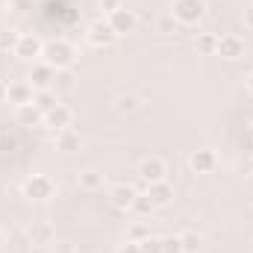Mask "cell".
Masks as SVG:
<instances>
[{
  "instance_id": "obj_1",
  "label": "cell",
  "mask_w": 253,
  "mask_h": 253,
  "mask_svg": "<svg viewBox=\"0 0 253 253\" xmlns=\"http://www.w3.org/2000/svg\"><path fill=\"white\" fill-rule=\"evenodd\" d=\"M42 59L50 65V68H56V71H68V68L74 65V59H77V50H74L71 42L56 39V42H47V44H44Z\"/></svg>"
},
{
  "instance_id": "obj_2",
  "label": "cell",
  "mask_w": 253,
  "mask_h": 253,
  "mask_svg": "<svg viewBox=\"0 0 253 253\" xmlns=\"http://www.w3.org/2000/svg\"><path fill=\"white\" fill-rule=\"evenodd\" d=\"M206 15V3L203 0H174L171 3V18L180 24H197Z\"/></svg>"
},
{
  "instance_id": "obj_3",
  "label": "cell",
  "mask_w": 253,
  "mask_h": 253,
  "mask_svg": "<svg viewBox=\"0 0 253 253\" xmlns=\"http://www.w3.org/2000/svg\"><path fill=\"white\" fill-rule=\"evenodd\" d=\"M88 42L94 44V47H112V44H118V33L112 30V24L106 21V18H97L94 24H88Z\"/></svg>"
},
{
  "instance_id": "obj_4",
  "label": "cell",
  "mask_w": 253,
  "mask_h": 253,
  "mask_svg": "<svg viewBox=\"0 0 253 253\" xmlns=\"http://www.w3.org/2000/svg\"><path fill=\"white\" fill-rule=\"evenodd\" d=\"M50 194H53V180L44 174H33L24 183V197H30V200H47Z\"/></svg>"
},
{
  "instance_id": "obj_5",
  "label": "cell",
  "mask_w": 253,
  "mask_h": 253,
  "mask_svg": "<svg viewBox=\"0 0 253 253\" xmlns=\"http://www.w3.org/2000/svg\"><path fill=\"white\" fill-rule=\"evenodd\" d=\"M189 168L194 174H212L215 168H218V156H215V150H209V147H200V150H194L189 156Z\"/></svg>"
},
{
  "instance_id": "obj_6",
  "label": "cell",
  "mask_w": 253,
  "mask_h": 253,
  "mask_svg": "<svg viewBox=\"0 0 253 253\" xmlns=\"http://www.w3.org/2000/svg\"><path fill=\"white\" fill-rule=\"evenodd\" d=\"M215 56H221V59H242L245 56V42L239 39V36H233V33H227V36H218V53Z\"/></svg>"
},
{
  "instance_id": "obj_7",
  "label": "cell",
  "mask_w": 253,
  "mask_h": 253,
  "mask_svg": "<svg viewBox=\"0 0 253 253\" xmlns=\"http://www.w3.org/2000/svg\"><path fill=\"white\" fill-rule=\"evenodd\" d=\"M165 174H168V168H165V162H162L159 156H147V159H141V165H138V177H141L147 186L165 180Z\"/></svg>"
},
{
  "instance_id": "obj_8",
  "label": "cell",
  "mask_w": 253,
  "mask_h": 253,
  "mask_svg": "<svg viewBox=\"0 0 253 253\" xmlns=\"http://www.w3.org/2000/svg\"><path fill=\"white\" fill-rule=\"evenodd\" d=\"M30 85L36 88V91H44V88H53V83H56V68H50L47 62L42 65H33V71H30Z\"/></svg>"
},
{
  "instance_id": "obj_9",
  "label": "cell",
  "mask_w": 253,
  "mask_h": 253,
  "mask_svg": "<svg viewBox=\"0 0 253 253\" xmlns=\"http://www.w3.org/2000/svg\"><path fill=\"white\" fill-rule=\"evenodd\" d=\"M106 21L112 24V30H115L118 36H126V33H132V30H135V24H138L135 12H132V9H126V6H121L118 12H112Z\"/></svg>"
},
{
  "instance_id": "obj_10",
  "label": "cell",
  "mask_w": 253,
  "mask_h": 253,
  "mask_svg": "<svg viewBox=\"0 0 253 253\" xmlns=\"http://www.w3.org/2000/svg\"><path fill=\"white\" fill-rule=\"evenodd\" d=\"M42 50H44V44H42L36 36H30V33H21V39H18V47H15V56H18V59H27V62H33L36 56H42Z\"/></svg>"
},
{
  "instance_id": "obj_11",
  "label": "cell",
  "mask_w": 253,
  "mask_h": 253,
  "mask_svg": "<svg viewBox=\"0 0 253 253\" xmlns=\"http://www.w3.org/2000/svg\"><path fill=\"white\" fill-rule=\"evenodd\" d=\"M71 121H74V112H71L68 106H62V103H56L50 112H44V126H50V129H56V132L68 129Z\"/></svg>"
},
{
  "instance_id": "obj_12",
  "label": "cell",
  "mask_w": 253,
  "mask_h": 253,
  "mask_svg": "<svg viewBox=\"0 0 253 253\" xmlns=\"http://www.w3.org/2000/svg\"><path fill=\"white\" fill-rule=\"evenodd\" d=\"M33 97H36V88L30 83H9L6 85V100L15 106H27V103H33Z\"/></svg>"
},
{
  "instance_id": "obj_13",
  "label": "cell",
  "mask_w": 253,
  "mask_h": 253,
  "mask_svg": "<svg viewBox=\"0 0 253 253\" xmlns=\"http://www.w3.org/2000/svg\"><path fill=\"white\" fill-rule=\"evenodd\" d=\"M135 194H138V191L132 189L129 183H115V186L109 189V203H112L115 209H129L132 200H135Z\"/></svg>"
},
{
  "instance_id": "obj_14",
  "label": "cell",
  "mask_w": 253,
  "mask_h": 253,
  "mask_svg": "<svg viewBox=\"0 0 253 253\" xmlns=\"http://www.w3.org/2000/svg\"><path fill=\"white\" fill-rule=\"evenodd\" d=\"M147 197H150V203H153L156 209H165V206H171V200H174V189H171L165 180H159V183H150V186H147Z\"/></svg>"
},
{
  "instance_id": "obj_15",
  "label": "cell",
  "mask_w": 253,
  "mask_h": 253,
  "mask_svg": "<svg viewBox=\"0 0 253 253\" xmlns=\"http://www.w3.org/2000/svg\"><path fill=\"white\" fill-rule=\"evenodd\" d=\"M80 144H83V135L77 132V129H62V132H56V147L62 150V153H74V150H80Z\"/></svg>"
},
{
  "instance_id": "obj_16",
  "label": "cell",
  "mask_w": 253,
  "mask_h": 253,
  "mask_svg": "<svg viewBox=\"0 0 253 253\" xmlns=\"http://www.w3.org/2000/svg\"><path fill=\"white\" fill-rule=\"evenodd\" d=\"M44 121V112L36 106V103H27V106H18V124L21 126H36Z\"/></svg>"
},
{
  "instance_id": "obj_17",
  "label": "cell",
  "mask_w": 253,
  "mask_h": 253,
  "mask_svg": "<svg viewBox=\"0 0 253 253\" xmlns=\"http://www.w3.org/2000/svg\"><path fill=\"white\" fill-rule=\"evenodd\" d=\"M80 189H85V191L103 189V174H97V171H83V174H80Z\"/></svg>"
},
{
  "instance_id": "obj_18",
  "label": "cell",
  "mask_w": 253,
  "mask_h": 253,
  "mask_svg": "<svg viewBox=\"0 0 253 253\" xmlns=\"http://www.w3.org/2000/svg\"><path fill=\"white\" fill-rule=\"evenodd\" d=\"M197 50L206 53V56L218 53V36H215V33H203V36L197 39Z\"/></svg>"
},
{
  "instance_id": "obj_19",
  "label": "cell",
  "mask_w": 253,
  "mask_h": 253,
  "mask_svg": "<svg viewBox=\"0 0 253 253\" xmlns=\"http://www.w3.org/2000/svg\"><path fill=\"white\" fill-rule=\"evenodd\" d=\"M33 103L42 109V112H50L53 106H56V94L50 91V88H44V91H36V97H33Z\"/></svg>"
},
{
  "instance_id": "obj_20",
  "label": "cell",
  "mask_w": 253,
  "mask_h": 253,
  "mask_svg": "<svg viewBox=\"0 0 253 253\" xmlns=\"http://www.w3.org/2000/svg\"><path fill=\"white\" fill-rule=\"evenodd\" d=\"M129 209H132L138 218H147V215H150L156 206L150 203V197H147V194H135V200H132V206H129Z\"/></svg>"
},
{
  "instance_id": "obj_21",
  "label": "cell",
  "mask_w": 253,
  "mask_h": 253,
  "mask_svg": "<svg viewBox=\"0 0 253 253\" xmlns=\"http://www.w3.org/2000/svg\"><path fill=\"white\" fill-rule=\"evenodd\" d=\"M18 39H21V33H15V30H6V33H0V53H15V47H18Z\"/></svg>"
},
{
  "instance_id": "obj_22",
  "label": "cell",
  "mask_w": 253,
  "mask_h": 253,
  "mask_svg": "<svg viewBox=\"0 0 253 253\" xmlns=\"http://www.w3.org/2000/svg\"><path fill=\"white\" fill-rule=\"evenodd\" d=\"M138 248H141V253H162V239L147 236V239H141V242H138Z\"/></svg>"
},
{
  "instance_id": "obj_23",
  "label": "cell",
  "mask_w": 253,
  "mask_h": 253,
  "mask_svg": "<svg viewBox=\"0 0 253 253\" xmlns=\"http://www.w3.org/2000/svg\"><path fill=\"white\" fill-rule=\"evenodd\" d=\"M180 242H183V253H194L200 248V236H197V233H183Z\"/></svg>"
},
{
  "instance_id": "obj_24",
  "label": "cell",
  "mask_w": 253,
  "mask_h": 253,
  "mask_svg": "<svg viewBox=\"0 0 253 253\" xmlns=\"http://www.w3.org/2000/svg\"><path fill=\"white\" fill-rule=\"evenodd\" d=\"M162 253H183V242H180V236H168V239H162Z\"/></svg>"
},
{
  "instance_id": "obj_25",
  "label": "cell",
  "mask_w": 253,
  "mask_h": 253,
  "mask_svg": "<svg viewBox=\"0 0 253 253\" xmlns=\"http://www.w3.org/2000/svg\"><path fill=\"white\" fill-rule=\"evenodd\" d=\"M150 236V230L144 227V224H135L132 230H129V242H141V239H147Z\"/></svg>"
},
{
  "instance_id": "obj_26",
  "label": "cell",
  "mask_w": 253,
  "mask_h": 253,
  "mask_svg": "<svg viewBox=\"0 0 253 253\" xmlns=\"http://www.w3.org/2000/svg\"><path fill=\"white\" fill-rule=\"evenodd\" d=\"M53 85H59V88H71L74 85V77L68 74V71H56V83Z\"/></svg>"
},
{
  "instance_id": "obj_27",
  "label": "cell",
  "mask_w": 253,
  "mask_h": 253,
  "mask_svg": "<svg viewBox=\"0 0 253 253\" xmlns=\"http://www.w3.org/2000/svg\"><path fill=\"white\" fill-rule=\"evenodd\" d=\"M121 6H124L121 0H100V9H103V15H106V18H109L112 12H118Z\"/></svg>"
},
{
  "instance_id": "obj_28",
  "label": "cell",
  "mask_w": 253,
  "mask_h": 253,
  "mask_svg": "<svg viewBox=\"0 0 253 253\" xmlns=\"http://www.w3.org/2000/svg\"><path fill=\"white\" fill-rule=\"evenodd\" d=\"M135 103H138V100H135L132 94H126V97L118 100V112H132V109H135Z\"/></svg>"
},
{
  "instance_id": "obj_29",
  "label": "cell",
  "mask_w": 253,
  "mask_h": 253,
  "mask_svg": "<svg viewBox=\"0 0 253 253\" xmlns=\"http://www.w3.org/2000/svg\"><path fill=\"white\" fill-rule=\"evenodd\" d=\"M118 253H141V248H138V242H124L118 248Z\"/></svg>"
},
{
  "instance_id": "obj_30",
  "label": "cell",
  "mask_w": 253,
  "mask_h": 253,
  "mask_svg": "<svg viewBox=\"0 0 253 253\" xmlns=\"http://www.w3.org/2000/svg\"><path fill=\"white\" fill-rule=\"evenodd\" d=\"M159 30L162 33H174V18H162L159 21Z\"/></svg>"
},
{
  "instance_id": "obj_31",
  "label": "cell",
  "mask_w": 253,
  "mask_h": 253,
  "mask_svg": "<svg viewBox=\"0 0 253 253\" xmlns=\"http://www.w3.org/2000/svg\"><path fill=\"white\" fill-rule=\"evenodd\" d=\"M36 236H39V239H42V245H44V242L50 239V227H47V224H42V227L36 230Z\"/></svg>"
},
{
  "instance_id": "obj_32",
  "label": "cell",
  "mask_w": 253,
  "mask_h": 253,
  "mask_svg": "<svg viewBox=\"0 0 253 253\" xmlns=\"http://www.w3.org/2000/svg\"><path fill=\"white\" fill-rule=\"evenodd\" d=\"M248 91H251V94H253V74H251V77H248Z\"/></svg>"
},
{
  "instance_id": "obj_33",
  "label": "cell",
  "mask_w": 253,
  "mask_h": 253,
  "mask_svg": "<svg viewBox=\"0 0 253 253\" xmlns=\"http://www.w3.org/2000/svg\"><path fill=\"white\" fill-rule=\"evenodd\" d=\"M0 100H6V85H0Z\"/></svg>"
},
{
  "instance_id": "obj_34",
  "label": "cell",
  "mask_w": 253,
  "mask_h": 253,
  "mask_svg": "<svg viewBox=\"0 0 253 253\" xmlns=\"http://www.w3.org/2000/svg\"><path fill=\"white\" fill-rule=\"evenodd\" d=\"M248 24H253V9H248Z\"/></svg>"
},
{
  "instance_id": "obj_35",
  "label": "cell",
  "mask_w": 253,
  "mask_h": 253,
  "mask_svg": "<svg viewBox=\"0 0 253 253\" xmlns=\"http://www.w3.org/2000/svg\"><path fill=\"white\" fill-rule=\"evenodd\" d=\"M251 126H253V112H251Z\"/></svg>"
},
{
  "instance_id": "obj_36",
  "label": "cell",
  "mask_w": 253,
  "mask_h": 253,
  "mask_svg": "<svg viewBox=\"0 0 253 253\" xmlns=\"http://www.w3.org/2000/svg\"><path fill=\"white\" fill-rule=\"evenodd\" d=\"M0 245H3V236H0Z\"/></svg>"
}]
</instances>
